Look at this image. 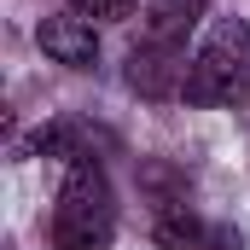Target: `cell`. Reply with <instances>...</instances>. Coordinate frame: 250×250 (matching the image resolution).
I'll list each match as a JSON object with an SVG mask.
<instances>
[{"mask_svg":"<svg viewBox=\"0 0 250 250\" xmlns=\"http://www.w3.org/2000/svg\"><path fill=\"white\" fill-rule=\"evenodd\" d=\"M117 239V192L93 151L70 157L53 204V250H111Z\"/></svg>","mask_w":250,"mask_h":250,"instance_id":"6da1fadb","label":"cell"},{"mask_svg":"<svg viewBox=\"0 0 250 250\" xmlns=\"http://www.w3.org/2000/svg\"><path fill=\"white\" fill-rule=\"evenodd\" d=\"M187 105H250V23L215 18L187 64Z\"/></svg>","mask_w":250,"mask_h":250,"instance_id":"7a4b0ae2","label":"cell"},{"mask_svg":"<svg viewBox=\"0 0 250 250\" xmlns=\"http://www.w3.org/2000/svg\"><path fill=\"white\" fill-rule=\"evenodd\" d=\"M151 239H157V250H245V233H239V227H227V221H204L198 209L175 204V198L157 204Z\"/></svg>","mask_w":250,"mask_h":250,"instance_id":"3957f363","label":"cell"},{"mask_svg":"<svg viewBox=\"0 0 250 250\" xmlns=\"http://www.w3.org/2000/svg\"><path fill=\"white\" fill-rule=\"evenodd\" d=\"M35 41H41V53L53 64H70V70H93V64H99V29H93L82 12H53V18H41Z\"/></svg>","mask_w":250,"mask_h":250,"instance_id":"277c9868","label":"cell"},{"mask_svg":"<svg viewBox=\"0 0 250 250\" xmlns=\"http://www.w3.org/2000/svg\"><path fill=\"white\" fill-rule=\"evenodd\" d=\"M187 53H163V47H134L128 53V87L146 99H181L187 93Z\"/></svg>","mask_w":250,"mask_h":250,"instance_id":"5b68a950","label":"cell"},{"mask_svg":"<svg viewBox=\"0 0 250 250\" xmlns=\"http://www.w3.org/2000/svg\"><path fill=\"white\" fill-rule=\"evenodd\" d=\"M198 18H204V0H146L140 41L163 53H187V35L198 29Z\"/></svg>","mask_w":250,"mask_h":250,"instance_id":"8992f818","label":"cell"},{"mask_svg":"<svg viewBox=\"0 0 250 250\" xmlns=\"http://www.w3.org/2000/svg\"><path fill=\"white\" fill-rule=\"evenodd\" d=\"M82 18H99V23H123L128 12H134V0H70Z\"/></svg>","mask_w":250,"mask_h":250,"instance_id":"52a82bcc","label":"cell"}]
</instances>
